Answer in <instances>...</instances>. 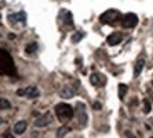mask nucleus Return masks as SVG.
<instances>
[{"mask_svg":"<svg viewBox=\"0 0 153 138\" xmlns=\"http://www.w3.org/2000/svg\"><path fill=\"white\" fill-rule=\"evenodd\" d=\"M52 123V117L49 113H47V114L44 116H39L38 118H35V121H34V125L37 127V128H42V127H47V125H49Z\"/></svg>","mask_w":153,"mask_h":138,"instance_id":"39448f33","label":"nucleus"},{"mask_svg":"<svg viewBox=\"0 0 153 138\" xmlns=\"http://www.w3.org/2000/svg\"><path fill=\"white\" fill-rule=\"evenodd\" d=\"M70 131L69 127H66V125H63V127H60L58 131H56V137H65L66 134Z\"/></svg>","mask_w":153,"mask_h":138,"instance_id":"f3484780","label":"nucleus"},{"mask_svg":"<svg viewBox=\"0 0 153 138\" xmlns=\"http://www.w3.org/2000/svg\"><path fill=\"white\" fill-rule=\"evenodd\" d=\"M150 110H152V104H150V101H149L148 99H145L143 100V111L145 113H150Z\"/></svg>","mask_w":153,"mask_h":138,"instance_id":"aec40b11","label":"nucleus"},{"mask_svg":"<svg viewBox=\"0 0 153 138\" xmlns=\"http://www.w3.org/2000/svg\"><path fill=\"white\" fill-rule=\"evenodd\" d=\"M60 19L63 20V23H65L66 26H73V16H72V13L68 11V10H63V11L60 13Z\"/></svg>","mask_w":153,"mask_h":138,"instance_id":"f8f14e48","label":"nucleus"},{"mask_svg":"<svg viewBox=\"0 0 153 138\" xmlns=\"http://www.w3.org/2000/svg\"><path fill=\"white\" fill-rule=\"evenodd\" d=\"M93 107L94 109H97V110H100V109H101V104H100V103H94Z\"/></svg>","mask_w":153,"mask_h":138,"instance_id":"412c9836","label":"nucleus"},{"mask_svg":"<svg viewBox=\"0 0 153 138\" xmlns=\"http://www.w3.org/2000/svg\"><path fill=\"white\" fill-rule=\"evenodd\" d=\"M100 75L98 74H93L91 76H90V82H91V85H94V86H98V85H101V80H100Z\"/></svg>","mask_w":153,"mask_h":138,"instance_id":"2eb2a0df","label":"nucleus"},{"mask_svg":"<svg viewBox=\"0 0 153 138\" xmlns=\"http://www.w3.org/2000/svg\"><path fill=\"white\" fill-rule=\"evenodd\" d=\"M83 37H84L83 32H76V34H73V35H72V42H73V44H77V42H79Z\"/></svg>","mask_w":153,"mask_h":138,"instance_id":"6ab92c4d","label":"nucleus"},{"mask_svg":"<svg viewBox=\"0 0 153 138\" xmlns=\"http://www.w3.org/2000/svg\"><path fill=\"white\" fill-rule=\"evenodd\" d=\"M0 17H1V16H0Z\"/></svg>","mask_w":153,"mask_h":138,"instance_id":"b1692460","label":"nucleus"},{"mask_svg":"<svg viewBox=\"0 0 153 138\" xmlns=\"http://www.w3.org/2000/svg\"><path fill=\"white\" fill-rule=\"evenodd\" d=\"M11 104H10V101L7 99H3V97H0V109L1 110H9Z\"/></svg>","mask_w":153,"mask_h":138,"instance_id":"dca6fc26","label":"nucleus"},{"mask_svg":"<svg viewBox=\"0 0 153 138\" xmlns=\"http://www.w3.org/2000/svg\"><path fill=\"white\" fill-rule=\"evenodd\" d=\"M152 86H153V80H152Z\"/></svg>","mask_w":153,"mask_h":138,"instance_id":"5701e85b","label":"nucleus"},{"mask_svg":"<svg viewBox=\"0 0 153 138\" xmlns=\"http://www.w3.org/2000/svg\"><path fill=\"white\" fill-rule=\"evenodd\" d=\"M138 24V16L134 13H128L122 19V26L125 28H134Z\"/></svg>","mask_w":153,"mask_h":138,"instance_id":"20e7f679","label":"nucleus"},{"mask_svg":"<svg viewBox=\"0 0 153 138\" xmlns=\"http://www.w3.org/2000/svg\"><path fill=\"white\" fill-rule=\"evenodd\" d=\"M25 130H27V121H24V120H20V121H17V123L14 124V133L17 134V135L24 134Z\"/></svg>","mask_w":153,"mask_h":138,"instance_id":"9b49d317","label":"nucleus"},{"mask_svg":"<svg viewBox=\"0 0 153 138\" xmlns=\"http://www.w3.org/2000/svg\"><path fill=\"white\" fill-rule=\"evenodd\" d=\"M25 19H27V14L24 11H20L17 14H10L9 20L10 23H17V21H21V23H25Z\"/></svg>","mask_w":153,"mask_h":138,"instance_id":"1a4fd4ad","label":"nucleus"},{"mask_svg":"<svg viewBox=\"0 0 153 138\" xmlns=\"http://www.w3.org/2000/svg\"><path fill=\"white\" fill-rule=\"evenodd\" d=\"M77 117H79V121L82 125L87 124V114H86V107H84L83 103H77Z\"/></svg>","mask_w":153,"mask_h":138,"instance_id":"0eeeda50","label":"nucleus"},{"mask_svg":"<svg viewBox=\"0 0 153 138\" xmlns=\"http://www.w3.org/2000/svg\"><path fill=\"white\" fill-rule=\"evenodd\" d=\"M37 48H38L37 42H31V44H28V45L25 46V52H27V54H33V52L37 51Z\"/></svg>","mask_w":153,"mask_h":138,"instance_id":"a211bd4d","label":"nucleus"},{"mask_svg":"<svg viewBox=\"0 0 153 138\" xmlns=\"http://www.w3.org/2000/svg\"><path fill=\"white\" fill-rule=\"evenodd\" d=\"M120 16H121L120 11L110 9L100 16V21H101V24H114L117 20H120Z\"/></svg>","mask_w":153,"mask_h":138,"instance_id":"7ed1b4c3","label":"nucleus"},{"mask_svg":"<svg viewBox=\"0 0 153 138\" xmlns=\"http://www.w3.org/2000/svg\"><path fill=\"white\" fill-rule=\"evenodd\" d=\"M122 41V35H121L120 32H112V34H110L108 37H107V42H108V45H118L120 42Z\"/></svg>","mask_w":153,"mask_h":138,"instance_id":"6e6552de","label":"nucleus"},{"mask_svg":"<svg viewBox=\"0 0 153 138\" xmlns=\"http://www.w3.org/2000/svg\"><path fill=\"white\" fill-rule=\"evenodd\" d=\"M55 111H56V116H58L60 120H69V118H72L74 114L72 106L66 104V103H59V104H56Z\"/></svg>","mask_w":153,"mask_h":138,"instance_id":"f03ea898","label":"nucleus"},{"mask_svg":"<svg viewBox=\"0 0 153 138\" xmlns=\"http://www.w3.org/2000/svg\"><path fill=\"white\" fill-rule=\"evenodd\" d=\"M59 96L62 99H72L74 96V90L69 86H63V88L59 90Z\"/></svg>","mask_w":153,"mask_h":138,"instance_id":"9d476101","label":"nucleus"},{"mask_svg":"<svg viewBox=\"0 0 153 138\" xmlns=\"http://www.w3.org/2000/svg\"><path fill=\"white\" fill-rule=\"evenodd\" d=\"M143 66H145V59H143V58L138 59L136 65H135V69H134V76H135V78H138V76L140 75V72H142Z\"/></svg>","mask_w":153,"mask_h":138,"instance_id":"ddd939ff","label":"nucleus"},{"mask_svg":"<svg viewBox=\"0 0 153 138\" xmlns=\"http://www.w3.org/2000/svg\"><path fill=\"white\" fill-rule=\"evenodd\" d=\"M10 69H14L13 59L10 58L9 52L0 50V74H10Z\"/></svg>","mask_w":153,"mask_h":138,"instance_id":"f257e3e1","label":"nucleus"},{"mask_svg":"<svg viewBox=\"0 0 153 138\" xmlns=\"http://www.w3.org/2000/svg\"><path fill=\"white\" fill-rule=\"evenodd\" d=\"M126 92H128V86L124 85V83H120V86H118V97H120V100L125 99Z\"/></svg>","mask_w":153,"mask_h":138,"instance_id":"4468645a","label":"nucleus"},{"mask_svg":"<svg viewBox=\"0 0 153 138\" xmlns=\"http://www.w3.org/2000/svg\"><path fill=\"white\" fill-rule=\"evenodd\" d=\"M1 121H3V120H1V118H0V124H1Z\"/></svg>","mask_w":153,"mask_h":138,"instance_id":"4be33fe9","label":"nucleus"},{"mask_svg":"<svg viewBox=\"0 0 153 138\" xmlns=\"http://www.w3.org/2000/svg\"><path fill=\"white\" fill-rule=\"evenodd\" d=\"M17 93H19L20 96H27V97H30V99H35V97L39 96V90H38V88H35V86H28L27 89L19 90Z\"/></svg>","mask_w":153,"mask_h":138,"instance_id":"423d86ee","label":"nucleus"}]
</instances>
